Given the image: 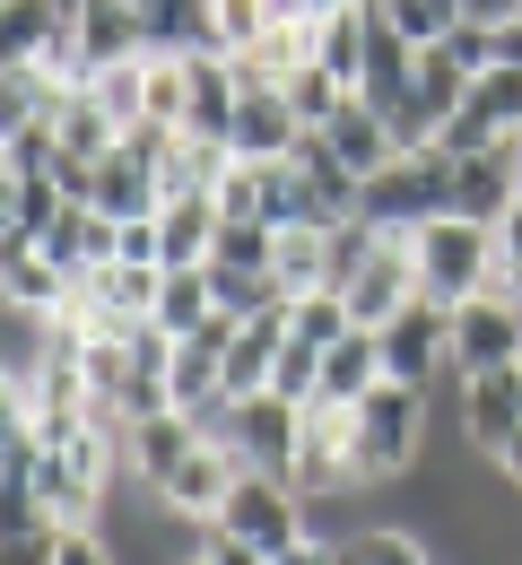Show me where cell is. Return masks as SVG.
Returning a JSON list of instances; mask_svg holds the SVG:
<instances>
[{"mask_svg": "<svg viewBox=\"0 0 522 565\" xmlns=\"http://www.w3.org/2000/svg\"><path fill=\"white\" fill-rule=\"evenodd\" d=\"M418 452H427V392L383 374L366 401H358V495L401 488L418 470Z\"/></svg>", "mask_w": 522, "mask_h": 565, "instance_id": "1", "label": "cell"}, {"mask_svg": "<svg viewBox=\"0 0 522 565\" xmlns=\"http://www.w3.org/2000/svg\"><path fill=\"white\" fill-rule=\"evenodd\" d=\"M409 253H418V296H436V305H470L479 287H497V226H479V217H427V226H409Z\"/></svg>", "mask_w": 522, "mask_h": 565, "instance_id": "2", "label": "cell"}, {"mask_svg": "<svg viewBox=\"0 0 522 565\" xmlns=\"http://www.w3.org/2000/svg\"><path fill=\"white\" fill-rule=\"evenodd\" d=\"M452 210V157L436 140L427 148H401L383 174H366V192H358V217H374L383 235H409V226H427V217Z\"/></svg>", "mask_w": 522, "mask_h": 565, "instance_id": "3", "label": "cell"}, {"mask_svg": "<svg viewBox=\"0 0 522 565\" xmlns=\"http://www.w3.org/2000/svg\"><path fill=\"white\" fill-rule=\"evenodd\" d=\"M297 495L331 504L358 495V401H305V435H297Z\"/></svg>", "mask_w": 522, "mask_h": 565, "instance_id": "4", "label": "cell"}, {"mask_svg": "<svg viewBox=\"0 0 522 565\" xmlns=\"http://www.w3.org/2000/svg\"><path fill=\"white\" fill-rule=\"evenodd\" d=\"M383 374L392 383H418V392H436L452 374V305H436V296H409L383 331Z\"/></svg>", "mask_w": 522, "mask_h": 565, "instance_id": "5", "label": "cell"}, {"mask_svg": "<svg viewBox=\"0 0 522 565\" xmlns=\"http://www.w3.org/2000/svg\"><path fill=\"white\" fill-rule=\"evenodd\" d=\"M522 365V305L505 287H479L452 305V374H514Z\"/></svg>", "mask_w": 522, "mask_h": 565, "instance_id": "6", "label": "cell"}, {"mask_svg": "<svg viewBox=\"0 0 522 565\" xmlns=\"http://www.w3.org/2000/svg\"><path fill=\"white\" fill-rule=\"evenodd\" d=\"M210 531H226V540H253V548H288V540H305V495L297 479H270V470H244L235 479V495L219 504V522Z\"/></svg>", "mask_w": 522, "mask_h": 565, "instance_id": "7", "label": "cell"}, {"mask_svg": "<svg viewBox=\"0 0 522 565\" xmlns=\"http://www.w3.org/2000/svg\"><path fill=\"white\" fill-rule=\"evenodd\" d=\"M452 426L479 461H505L522 444V392L514 374H452Z\"/></svg>", "mask_w": 522, "mask_h": 565, "instance_id": "8", "label": "cell"}, {"mask_svg": "<svg viewBox=\"0 0 522 565\" xmlns=\"http://www.w3.org/2000/svg\"><path fill=\"white\" fill-rule=\"evenodd\" d=\"M297 435H305V409H297V401H279V392L226 401V444L244 452V470L288 479V470H297Z\"/></svg>", "mask_w": 522, "mask_h": 565, "instance_id": "9", "label": "cell"}, {"mask_svg": "<svg viewBox=\"0 0 522 565\" xmlns=\"http://www.w3.org/2000/svg\"><path fill=\"white\" fill-rule=\"evenodd\" d=\"M340 296H349V322H358V331H383V322L418 296V253H409V235H383L366 262L340 279Z\"/></svg>", "mask_w": 522, "mask_h": 565, "instance_id": "10", "label": "cell"}, {"mask_svg": "<svg viewBox=\"0 0 522 565\" xmlns=\"http://www.w3.org/2000/svg\"><path fill=\"white\" fill-rule=\"evenodd\" d=\"M514 157H522V131H505V140H488V148H470V157H452V217L497 226V217L514 210Z\"/></svg>", "mask_w": 522, "mask_h": 565, "instance_id": "11", "label": "cell"}, {"mask_svg": "<svg viewBox=\"0 0 522 565\" xmlns=\"http://www.w3.org/2000/svg\"><path fill=\"white\" fill-rule=\"evenodd\" d=\"M235 479H244V452H235V444H219V435H201V452H192V461H183V470H174L157 495H166L183 522H201V531H210V522H219V504L235 495Z\"/></svg>", "mask_w": 522, "mask_h": 565, "instance_id": "12", "label": "cell"}, {"mask_svg": "<svg viewBox=\"0 0 522 565\" xmlns=\"http://www.w3.org/2000/svg\"><path fill=\"white\" fill-rule=\"evenodd\" d=\"M226 148H235V157H253V166H270V157H297V148H305V122H297V105H288V87H244Z\"/></svg>", "mask_w": 522, "mask_h": 565, "instance_id": "13", "label": "cell"}, {"mask_svg": "<svg viewBox=\"0 0 522 565\" xmlns=\"http://www.w3.org/2000/svg\"><path fill=\"white\" fill-rule=\"evenodd\" d=\"M87 210H105L114 226H122V217H157V210H166V174H157V157L122 140L105 166H96V201H87Z\"/></svg>", "mask_w": 522, "mask_h": 565, "instance_id": "14", "label": "cell"}, {"mask_svg": "<svg viewBox=\"0 0 522 565\" xmlns=\"http://www.w3.org/2000/svg\"><path fill=\"white\" fill-rule=\"evenodd\" d=\"M192 452H201V426L183 418V409H166V418H140V426H122V461H131V479H140L149 495L166 488V479H174V470H183Z\"/></svg>", "mask_w": 522, "mask_h": 565, "instance_id": "15", "label": "cell"}, {"mask_svg": "<svg viewBox=\"0 0 522 565\" xmlns=\"http://www.w3.org/2000/svg\"><path fill=\"white\" fill-rule=\"evenodd\" d=\"M322 140H331V157H340L358 183H366V174H383V166L401 157V131H392V114H383V105H366V96H349V105L322 122Z\"/></svg>", "mask_w": 522, "mask_h": 565, "instance_id": "16", "label": "cell"}, {"mask_svg": "<svg viewBox=\"0 0 522 565\" xmlns=\"http://www.w3.org/2000/svg\"><path fill=\"white\" fill-rule=\"evenodd\" d=\"M78 53H87V78L114 71V62H140L149 53V9L140 0H87L78 9Z\"/></svg>", "mask_w": 522, "mask_h": 565, "instance_id": "17", "label": "cell"}, {"mask_svg": "<svg viewBox=\"0 0 522 565\" xmlns=\"http://www.w3.org/2000/svg\"><path fill=\"white\" fill-rule=\"evenodd\" d=\"M219 192H183V201H166L157 210V244H166V270H210V253H219Z\"/></svg>", "mask_w": 522, "mask_h": 565, "instance_id": "18", "label": "cell"}, {"mask_svg": "<svg viewBox=\"0 0 522 565\" xmlns=\"http://www.w3.org/2000/svg\"><path fill=\"white\" fill-rule=\"evenodd\" d=\"M262 217L270 226H331V201H322V183L305 174L297 157H270L262 166Z\"/></svg>", "mask_w": 522, "mask_h": 565, "instance_id": "19", "label": "cell"}, {"mask_svg": "<svg viewBox=\"0 0 522 565\" xmlns=\"http://www.w3.org/2000/svg\"><path fill=\"white\" fill-rule=\"evenodd\" d=\"M374 383H383V340L374 331H340L322 349V392L313 401H366Z\"/></svg>", "mask_w": 522, "mask_h": 565, "instance_id": "20", "label": "cell"}, {"mask_svg": "<svg viewBox=\"0 0 522 565\" xmlns=\"http://www.w3.org/2000/svg\"><path fill=\"white\" fill-rule=\"evenodd\" d=\"M366 35H374V26H366V0H349V9H331V18H322V44H313V62L340 78L349 96L366 87Z\"/></svg>", "mask_w": 522, "mask_h": 565, "instance_id": "21", "label": "cell"}, {"mask_svg": "<svg viewBox=\"0 0 522 565\" xmlns=\"http://www.w3.org/2000/svg\"><path fill=\"white\" fill-rule=\"evenodd\" d=\"M0 201H9V210H0V244H35V235L62 217L71 192H62L53 174H9V192H0Z\"/></svg>", "mask_w": 522, "mask_h": 565, "instance_id": "22", "label": "cell"}, {"mask_svg": "<svg viewBox=\"0 0 522 565\" xmlns=\"http://www.w3.org/2000/svg\"><path fill=\"white\" fill-rule=\"evenodd\" d=\"M270 270L288 296H313V287H331V226H279V253H270Z\"/></svg>", "mask_w": 522, "mask_h": 565, "instance_id": "23", "label": "cell"}, {"mask_svg": "<svg viewBox=\"0 0 522 565\" xmlns=\"http://www.w3.org/2000/svg\"><path fill=\"white\" fill-rule=\"evenodd\" d=\"M149 53H219L210 0H149Z\"/></svg>", "mask_w": 522, "mask_h": 565, "instance_id": "24", "label": "cell"}, {"mask_svg": "<svg viewBox=\"0 0 522 565\" xmlns=\"http://www.w3.org/2000/svg\"><path fill=\"white\" fill-rule=\"evenodd\" d=\"M210 313H219V296H210V270H166V279H157V313H149V322L166 331V340H192Z\"/></svg>", "mask_w": 522, "mask_h": 565, "instance_id": "25", "label": "cell"}, {"mask_svg": "<svg viewBox=\"0 0 522 565\" xmlns=\"http://www.w3.org/2000/svg\"><path fill=\"white\" fill-rule=\"evenodd\" d=\"M210 296H219L226 322H262V313H279V305H288L279 270H226V262H210Z\"/></svg>", "mask_w": 522, "mask_h": 565, "instance_id": "26", "label": "cell"}, {"mask_svg": "<svg viewBox=\"0 0 522 565\" xmlns=\"http://www.w3.org/2000/svg\"><path fill=\"white\" fill-rule=\"evenodd\" d=\"M87 96H96V105H105L122 131H140V122H149V53H140V62L96 71V78H87Z\"/></svg>", "mask_w": 522, "mask_h": 565, "instance_id": "27", "label": "cell"}, {"mask_svg": "<svg viewBox=\"0 0 522 565\" xmlns=\"http://www.w3.org/2000/svg\"><path fill=\"white\" fill-rule=\"evenodd\" d=\"M9 253V305H35V313H53L62 296H71V279L44 262V244H0Z\"/></svg>", "mask_w": 522, "mask_h": 565, "instance_id": "28", "label": "cell"}, {"mask_svg": "<svg viewBox=\"0 0 522 565\" xmlns=\"http://www.w3.org/2000/svg\"><path fill=\"white\" fill-rule=\"evenodd\" d=\"M349 548H358V565H436V548H427L418 522H366Z\"/></svg>", "mask_w": 522, "mask_h": 565, "instance_id": "29", "label": "cell"}, {"mask_svg": "<svg viewBox=\"0 0 522 565\" xmlns=\"http://www.w3.org/2000/svg\"><path fill=\"white\" fill-rule=\"evenodd\" d=\"M210 18H219V53H253L288 18V0H210Z\"/></svg>", "mask_w": 522, "mask_h": 565, "instance_id": "30", "label": "cell"}, {"mask_svg": "<svg viewBox=\"0 0 522 565\" xmlns=\"http://www.w3.org/2000/svg\"><path fill=\"white\" fill-rule=\"evenodd\" d=\"M62 0H9V62H44L53 35H62Z\"/></svg>", "mask_w": 522, "mask_h": 565, "instance_id": "31", "label": "cell"}, {"mask_svg": "<svg viewBox=\"0 0 522 565\" xmlns=\"http://www.w3.org/2000/svg\"><path fill=\"white\" fill-rule=\"evenodd\" d=\"M288 331H297V340H313V349H331L340 331H358V322H349V296H340V287L297 296V305H288Z\"/></svg>", "mask_w": 522, "mask_h": 565, "instance_id": "32", "label": "cell"}, {"mask_svg": "<svg viewBox=\"0 0 522 565\" xmlns=\"http://www.w3.org/2000/svg\"><path fill=\"white\" fill-rule=\"evenodd\" d=\"M279 87H288V105H297V122H305V131H322V122H331V114L349 105V87L322 71V62H305V71H297V78H279Z\"/></svg>", "mask_w": 522, "mask_h": 565, "instance_id": "33", "label": "cell"}, {"mask_svg": "<svg viewBox=\"0 0 522 565\" xmlns=\"http://www.w3.org/2000/svg\"><path fill=\"white\" fill-rule=\"evenodd\" d=\"M270 253H279V226H262V217H226L210 262H226V270H270Z\"/></svg>", "mask_w": 522, "mask_h": 565, "instance_id": "34", "label": "cell"}, {"mask_svg": "<svg viewBox=\"0 0 522 565\" xmlns=\"http://www.w3.org/2000/svg\"><path fill=\"white\" fill-rule=\"evenodd\" d=\"M374 9H383V18L418 44V53H427V44H445L452 26H461V9H452V0H374Z\"/></svg>", "mask_w": 522, "mask_h": 565, "instance_id": "35", "label": "cell"}, {"mask_svg": "<svg viewBox=\"0 0 522 565\" xmlns=\"http://www.w3.org/2000/svg\"><path fill=\"white\" fill-rule=\"evenodd\" d=\"M219 210L226 217H262V166H253V157H235L219 174ZM262 226H270V217H262Z\"/></svg>", "mask_w": 522, "mask_h": 565, "instance_id": "36", "label": "cell"}, {"mask_svg": "<svg viewBox=\"0 0 522 565\" xmlns=\"http://www.w3.org/2000/svg\"><path fill=\"white\" fill-rule=\"evenodd\" d=\"M53 565H122V557L105 548V531H96V522H71V531L53 540Z\"/></svg>", "mask_w": 522, "mask_h": 565, "instance_id": "37", "label": "cell"}, {"mask_svg": "<svg viewBox=\"0 0 522 565\" xmlns=\"http://www.w3.org/2000/svg\"><path fill=\"white\" fill-rule=\"evenodd\" d=\"M201 557H210V565H279L270 548H253V540H226V531H201Z\"/></svg>", "mask_w": 522, "mask_h": 565, "instance_id": "38", "label": "cell"}, {"mask_svg": "<svg viewBox=\"0 0 522 565\" xmlns=\"http://www.w3.org/2000/svg\"><path fill=\"white\" fill-rule=\"evenodd\" d=\"M53 540H62V522H44V531H9V565H53Z\"/></svg>", "mask_w": 522, "mask_h": 565, "instance_id": "39", "label": "cell"}, {"mask_svg": "<svg viewBox=\"0 0 522 565\" xmlns=\"http://www.w3.org/2000/svg\"><path fill=\"white\" fill-rule=\"evenodd\" d=\"M488 71H522V18L514 26H488Z\"/></svg>", "mask_w": 522, "mask_h": 565, "instance_id": "40", "label": "cell"}, {"mask_svg": "<svg viewBox=\"0 0 522 565\" xmlns=\"http://www.w3.org/2000/svg\"><path fill=\"white\" fill-rule=\"evenodd\" d=\"M279 565H340V540H313V531H305V540L279 548Z\"/></svg>", "mask_w": 522, "mask_h": 565, "instance_id": "41", "label": "cell"}, {"mask_svg": "<svg viewBox=\"0 0 522 565\" xmlns=\"http://www.w3.org/2000/svg\"><path fill=\"white\" fill-rule=\"evenodd\" d=\"M497 270H522V201L497 217Z\"/></svg>", "mask_w": 522, "mask_h": 565, "instance_id": "42", "label": "cell"}, {"mask_svg": "<svg viewBox=\"0 0 522 565\" xmlns=\"http://www.w3.org/2000/svg\"><path fill=\"white\" fill-rule=\"evenodd\" d=\"M461 18H470V26H514L522 0H461Z\"/></svg>", "mask_w": 522, "mask_h": 565, "instance_id": "43", "label": "cell"}, {"mask_svg": "<svg viewBox=\"0 0 522 565\" xmlns=\"http://www.w3.org/2000/svg\"><path fill=\"white\" fill-rule=\"evenodd\" d=\"M497 470H505V488L522 495V444H514V452H505V461H497Z\"/></svg>", "mask_w": 522, "mask_h": 565, "instance_id": "44", "label": "cell"}, {"mask_svg": "<svg viewBox=\"0 0 522 565\" xmlns=\"http://www.w3.org/2000/svg\"><path fill=\"white\" fill-rule=\"evenodd\" d=\"M497 287H505V296H514V305H522V270H497Z\"/></svg>", "mask_w": 522, "mask_h": 565, "instance_id": "45", "label": "cell"}, {"mask_svg": "<svg viewBox=\"0 0 522 565\" xmlns=\"http://www.w3.org/2000/svg\"><path fill=\"white\" fill-rule=\"evenodd\" d=\"M514 201H522V157H514Z\"/></svg>", "mask_w": 522, "mask_h": 565, "instance_id": "46", "label": "cell"}, {"mask_svg": "<svg viewBox=\"0 0 522 565\" xmlns=\"http://www.w3.org/2000/svg\"><path fill=\"white\" fill-rule=\"evenodd\" d=\"M192 565H210V557H192Z\"/></svg>", "mask_w": 522, "mask_h": 565, "instance_id": "47", "label": "cell"}, {"mask_svg": "<svg viewBox=\"0 0 522 565\" xmlns=\"http://www.w3.org/2000/svg\"><path fill=\"white\" fill-rule=\"evenodd\" d=\"M140 9H149V0H140Z\"/></svg>", "mask_w": 522, "mask_h": 565, "instance_id": "48", "label": "cell"}]
</instances>
